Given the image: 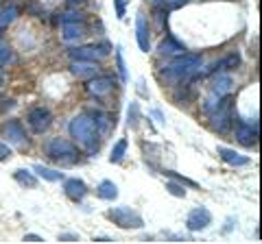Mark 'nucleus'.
I'll return each mask as SVG.
<instances>
[{
	"label": "nucleus",
	"instance_id": "4c0bfd02",
	"mask_svg": "<svg viewBox=\"0 0 262 244\" xmlns=\"http://www.w3.org/2000/svg\"><path fill=\"white\" fill-rule=\"evenodd\" d=\"M0 83H3V79H0Z\"/></svg>",
	"mask_w": 262,
	"mask_h": 244
},
{
	"label": "nucleus",
	"instance_id": "2f4dec72",
	"mask_svg": "<svg viewBox=\"0 0 262 244\" xmlns=\"http://www.w3.org/2000/svg\"><path fill=\"white\" fill-rule=\"evenodd\" d=\"M13 155V151H11V146L7 144L3 137H0V161H7V159H11Z\"/></svg>",
	"mask_w": 262,
	"mask_h": 244
},
{
	"label": "nucleus",
	"instance_id": "4be33fe9",
	"mask_svg": "<svg viewBox=\"0 0 262 244\" xmlns=\"http://www.w3.org/2000/svg\"><path fill=\"white\" fill-rule=\"evenodd\" d=\"M18 15H20V9L15 5H9V7H5V9H0V31L18 20Z\"/></svg>",
	"mask_w": 262,
	"mask_h": 244
},
{
	"label": "nucleus",
	"instance_id": "f8f14e48",
	"mask_svg": "<svg viewBox=\"0 0 262 244\" xmlns=\"http://www.w3.org/2000/svg\"><path fill=\"white\" fill-rule=\"evenodd\" d=\"M236 140L243 146H256L258 144V125H249L245 120L236 122Z\"/></svg>",
	"mask_w": 262,
	"mask_h": 244
},
{
	"label": "nucleus",
	"instance_id": "c756f323",
	"mask_svg": "<svg viewBox=\"0 0 262 244\" xmlns=\"http://www.w3.org/2000/svg\"><path fill=\"white\" fill-rule=\"evenodd\" d=\"M188 0H155V5H162V7H166L168 11H173V9H177V7H182V5H186Z\"/></svg>",
	"mask_w": 262,
	"mask_h": 244
},
{
	"label": "nucleus",
	"instance_id": "c85d7f7f",
	"mask_svg": "<svg viewBox=\"0 0 262 244\" xmlns=\"http://www.w3.org/2000/svg\"><path fill=\"white\" fill-rule=\"evenodd\" d=\"M61 22H85V15L81 11H66L61 15Z\"/></svg>",
	"mask_w": 262,
	"mask_h": 244
},
{
	"label": "nucleus",
	"instance_id": "393cba45",
	"mask_svg": "<svg viewBox=\"0 0 262 244\" xmlns=\"http://www.w3.org/2000/svg\"><path fill=\"white\" fill-rule=\"evenodd\" d=\"M116 70H118V77H120V81L122 83H127L129 81V75H127V63H125V57H122V48L120 46H116Z\"/></svg>",
	"mask_w": 262,
	"mask_h": 244
},
{
	"label": "nucleus",
	"instance_id": "9d476101",
	"mask_svg": "<svg viewBox=\"0 0 262 244\" xmlns=\"http://www.w3.org/2000/svg\"><path fill=\"white\" fill-rule=\"evenodd\" d=\"M210 225H212V214H210L208 207H192L188 211V216H186V229L188 231L196 233V231L208 229Z\"/></svg>",
	"mask_w": 262,
	"mask_h": 244
},
{
	"label": "nucleus",
	"instance_id": "f3484780",
	"mask_svg": "<svg viewBox=\"0 0 262 244\" xmlns=\"http://www.w3.org/2000/svg\"><path fill=\"white\" fill-rule=\"evenodd\" d=\"M216 153H219V157L225 161V164H229V166H247L249 164V157H245V155H241V153H236L234 149H227V146H219L216 149Z\"/></svg>",
	"mask_w": 262,
	"mask_h": 244
},
{
	"label": "nucleus",
	"instance_id": "7ed1b4c3",
	"mask_svg": "<svg viewBox=\"0 0 262 244\" xmlns=\"http://www.w3.org/2000/svg\"><path fill=\"white\" fill-rule=\"evenodd\" d=\"M44 153L48 159L55 161V164L61 168L75 166L81 159L79 146H75L70 140H66V137H51V140L44 144Z\"/></svg>",
	"mask_w": 262,
	"mask_h": 244
},
{
	"label": "nucleus",
	"instance_id": "4468645a",
	"mask_svg": "<svg viewBox=\"0 0 262 244\" xmlns=\"http://www.w3.org/2000/svg\"><path fill=\"white\" fill-rule=\"evenodd\" d=\"M85 33H88V29L83 22H61V39L66 44L79 42Z\"/></svg>",
	"mask_w": 262,
	"mask_h": 244
},
{
	"label": "nucleus",
	"instance_id": "a211bd4d",
	"mask_svg": "<svg viewBox=\"0 0 262 244\" xmlns=\"http://www.w3.org/2000/svg\"><path fill=\"white\" fill-rule=\"evenodd\" d=\"M158 53L160 55H168V57H177V55L186 53V46L182 42H177L173 35H166V39H162V42H160Z\"/></svg>",
	"mask_w": 262,
	"mask_h": 244
},
{
	"label": "nucleus",
	"instance_id": "0eeeda50",
	"mask_svg": "<svg viewBox=\"0 0 262 244\" xmlns=\"http://www.w3.org/2000/svg\"><path fill=\"white\" fill-rule=\"evenodd\" d=\"M27 125L31 127V131L35 135L46 133L53 127V111L44 107V105H37V107H33L27 113Z\"/></svg>",
	"mask_w": 262,
	"mask_h": 244
},
{
	"label": "nucleus",
	"instance_id": "20e7f679",
	"mask_svg": "<svg viewBox=\"0 0 262 244\" xmlns=\"http://www.w3.org/2000/svg\"><path fill=\"white\" fill-rule=\"evenodd\" d=\"M232 125H234V103H232V94H227L221 99L219 107L210 113V129L214 133L225 135L229 133Z\"/></svg>",
	"mask_w": 262,
	"mask_h": 244
},
{
	"label": "nucleus",
	"instance_id": "6ab92c4d",
	"mask_svg": "<svg viewBox=\"0 0 262 244\" xmlns=\"http://www.w3.org/2000/svg\"><path fill=\"white\" fill-rule=\"evenodd\" d=\"M33 173L37 175V179H44L48 183H57V181H63V173L57 168H48L44 164H35L33 166Z\"/></svg>",
	"mask_w": 262,
	"mask_h": 244
},
{
	"label": "nucleus",
	"instance_id": "2eb2a0df",
	"mask_svg": "<svg viewBox=\"0 0 262 244\" xmlns=\"http://www.w3.org/2000/svg\"><path fill=\"white\" fill-rule=\"evenodd\" d=\"M90 116H92L94 125H96V131H98V135H101V137L110 135V131L116 127V120H114V116H112V113H107V111L96 109V111L90 113Z\"/></svg>",
	"mask_w": 262,
	"mask_h": 244
},
{
	"label": "nucleus",
	"instance_id": "f03ea898",
	"mask_svg": "<svg viewBox=\"0 0 262 244\" xmlns=\"http://www.w3.org/2000/svg\"><path fill=\"white\" fill-rule=\"evenodd\" d=\"M201 63H203V57L201 55L182 53V55L173 57V61L160 70V81H164V83H170V85L184 83V81H190L194 72L201 68Z\"/></svg>",
	"mask_w": 262,
	"mask_h": 244
},
{
	"label": "nucleus",
	"instance_id": "c9c22d12",
	"mask_svg": "<svg viewBox=\"0 0 262 244\" xmlns=\"http://www.w3.org/2000/svg\"><path fill=\"white\" fill-rule=\"evenodd\" d=\"M68 3H70L72 7H77V5H83V3H88V0H68Z\"/></svg>",
	"mask_w": 262,
	"mask_h": 244
},
{
	"label": "nucleus",
	"instance_id": "e433bc0d",
	"mask_svg": "<svg viewBox=\"0 0 262 244\" xmlns=\"http://www.w3.org/2000/svg\"><path fill=\"white\" fill-rule=\"evenodd\" d=\"M94 242H114L112 238H94Z\"/></svg>",
	"mask_w": 262,
	"mask_h": 244
},
{
	"label": "nucleus",
	"instance_id": "a878e982",
	"mask_svg": "<svg viewBox=\"0 0 262 244\" xmlns=\"http://www.w3.org/2000/svg\"><path fill=\"white\" fill-rule=\"evenodd\" d=\"M166 192L173 194V197H177V199H184V197H186L184 183H179V181H168V183H166Z\"/></svg>",
	"mask_w": 262,
	"mask_h": 244
},
{
	"label": "nucleus",
	"instance_id": "72a5a7b5",
	"mask_svg": "<svg viewBox=\"0 0 262 244\" xmlns=\"http://www.w3.org/2000/svg\"><path fill=\"white\" fill-rule=\"evenodd\" d=\"M59 240L61 242H79V235H75V233H61Z\"/></svg>",
	"mask_w": 262,
	"mask_h": 244
},
{
	"label": "nucleus",
	"instance_id": "6e6552de",
	"mask_svg": "<svg viewBox=\"0 0 262 244\" xmlns=\"http://www.w3.org/2000/svg\"><path fill=\"white\" fill-rule=\"evenodd\" d=\"M0 137L9 144V146H27L29 144V135H27V129L20 120H7L3 122L0 127Z\"/></svg>",
	"mask_w": 262,
	"mask_h": 244
},
{
	"label": "nucleus",
	"instance_id": "423d86ee",
	"mask_svg": "<svg viewBox=\"0 0 262 244\" xmlns=\"http://www.w3.org/2000/svg\"><path fill=\"white\" fill-rule=\"evenodd\" d=\"M112 51V46L107 42H103V44H85V46H75V48H70L68 55H70V59H81V61H101L105 59V57L110 55Z\"/></svg>",
	"mask_w": 262,
	"mask_h": 244
},
{
	"label": "nucleus",
	"instance_id": "473e14b6",
	"mask_svg": "<svg viewBox=\"0 0 262 244\" xmlns=\"http://www.w3.org/2000/svg\"><path fill=\"white\" fill-rule=\"evenodd\" d=\"M15 107V101L11 99H5V101H0V113H5V111H9Z\"/></svg>",
	"mask_w": 262,
	"mask_h": 244
},
{
	"label": "nucleus",
	"instance_id": "1a4fd4ad",
	"mask_svg": "<svg viewBox=\"0 0 262 244\" xmlns=\"http://www.w3.org/2000/svg\"><path fill=\"white\" fill-rule=\"evenodd\" d=\"M114 85H116V81H114V77L110 75H94L92 79H88V94L94 96V99H105L107 94H112Z\"/></svg>",
	"mask_w": 262,
	"mask_h": 244
},
{
	"label": "nucleus",
	"instance_id": "9b49d317",
	"mask_svg": "<svg viewBox=\"0 0 262 244\" xmlns=\"http://www.w3.org/2000/svg\"><path fill=\"white\" fill-rule=\"evenodd\" d=\"M136 42L142 53L151 51V29H149V22H146L144 13L136 15Z\"/></svg>",
	"mask_w": 262,
	"mask_h": 244
},
{
	"label": "nucleus",
	"instance_id": "5701e85b",
	"mask_svg": "<svg viewBox=\"0 0 262 244\" xmlns=\"http://www.w3.org/2000/svg\"><path fill=\"white\" fill-rule=\"evenodd\" d=\"M127 146H129V142L125 140V137H120V140L114 144V149H112V153H110V161H112V164H120V161L125 159Z\"/></svg>",
	"mask_w": 262,
	"mask_h": 244
},
{
	"label": "nucleus",
	"instance_id": "f704fd0d",
	"mask_svg": "<svg viewBox=\"0 0 262 244\" xmlns=\"http://www.w3.org/2000/svg\"><path fill=\"white\" fill-rule=\"evenodd\" d=\"M24 242H44L42 235H35V233H27L24 235Z\"/></svg>",
	"mask_w": 262,
	"mask_h": 244
},
{
	"label": "nucleus",
	"instance_id": "bb28decb",
	"mask_svg": "<svg viewBox=\"0 0 262 244\" xmlns=\"http://www.w3.org/2000/svg\"><path fill=\"white\" fill-rule=\"evenodd\" d=\"M112 3H114V9H116V18H118V20H125L129 0H112Z\"/></svg>",
	"mask_w": 262,
	"mask_h": 244
},
{
	"label": "nucleus",
	"instance_id": "7c9ffc66",
	"mask_svg": "<svg viewBox=\"0 0 262 244\" xmlns=\"http://www.w3.org/2000/svg\"><path fill=\"white\" fill-rule=\"evenodd\" d=\"M9 59H11V48L7 46V44L0 42V70L5 68V63L9 61Z\"/></svg>",
	"mask_w": 262,
	"mask_h": 244
},
{
	"label": "nucleus",
	"instance_id": "aec40b11",
	"mask_svg": "<svg viewBox=\"0 0 262 244\" xmlns=\"http://www.w3.org/2000/svg\"><path fill=\"white\" fill-rule=\"evenodd\" d=\"M96 194H98V199H103V201H116L118 199V185L114 181H110V179H103V181L96 185Z\"/></svg>",
	"mask_w": 262,
	"mask_h": 244
},
{
	"label": "nucleus",
	"instance_id": "412c9836",
	"mask_svg": "<svg viewBox=\"0 0 262 244\" xmlns=\"http://www.w3.org/2000/svg\"><path fill=\"white\" fill-rule=\"evenodd\" d=\"M13 179L22 185V188H35V185H37V175L31 173V170H27V168H18V170H15Z\"/></svg>",
	"mask_w": 262,
	"mask_h": 244
},
{
	"label": "nucleus",
	"instance_id": "cd10ccee",
	"mask_svg": "<svg viewBox=\"0 0 262 244\" xmlns=\"http://www.w3.org/2000/svg\"><path fill=\"white\" fill-rule=\"evenodd\" d=\"M164 175H166V177H173L175 179V181H179V183H184V185H188V188H199V185H196L194 181H190V179H186V177H179L177 173H173V170H164Z\"/></svg>",
	"mask_w": 262,
	"mask_h": 244
},
{
	"label": "nucleus",
	"instance_id": "ddd939ff",
	"mask_svg": "<svg viewBox=\"0 0 262 244\" xmlns=\"http://www.w3.org/2000/svg\"><path fill=\"white\" fill-rule=\"evenodd\" d=\"M63 194H66V197H68L70 201L79 203V201L85 199L88 185H85V181H81V179H77V177L66 179V181H63Z\"/></svg>",
	"mask_w": 262,
	"mask_h": 244
},
{
	"label": "nucleus",
	"instance_id": "39448f33",
	"mask_svg": "<svg viewBox=\"0 0 262 244\" xmlns=\"http://www.w3.org/2000/svg\"><path fill=\"white\" fill-rule=\"evenodd\" d=\"M107 218L116 227H120V229H142V227H144V218L138 214L134 207H129V205L112 207L107 211Z\"/></svg>",
	"mask_w": 262,
	"mask_h": 244
},
{
	"label": "nucleus",
	"instance_id": "b1692460",
	"mask_svg": "<svg viewBox=\"0 0 262 244\" xmlns=\"http://www.w3.org/2000/svg\"><path fill=\"white\" fill-rule=\"evenodd\" d=\"M138 122H140V105H138L136 101H131L129 107H127V125L131 129H136Z\"/></svg>",
	"mask_w": 262,
	"mask_h": 244
},
{
	"label": "nucleus",
	"instance_id": "dca6fc26",
	"mask_svg": "<svg viewBox=\"0 0 262 244\" xmlns=\"http://www.w3.org/2000/svg\"><path fill=\"white\" fill-rule=\"evenodd\" d=\"M70 72H72L75 77L88 81V79H92V77L96 75L98 68H96V61H81V59H72V63H70Z\"/></svg>",
	"mask_w": 262,
	"mask_h": 244
},
{
	"label": "nucleus",
	"instance_id": "f257e3e1",
	"mask_svg": "<svg viewBox=\"0 0 262 244\" xmlns=\"http://www.w3.org/2000/svg\"><path fill=\"white\" fill-rule=\"evenodd\" d=\"M68 133L70 137L75 140L81 149H83L88 155H96L98 151H101V140L103 137L98 135L96 131V125H94V120L90 113H77L75 118L70 120V125H68Z\"/></svg>",
	"mask_w": 262,
	"mask_h": 244
}]
</instances>
